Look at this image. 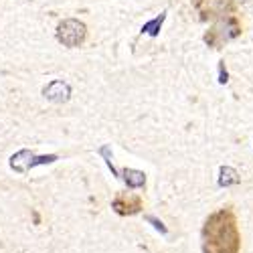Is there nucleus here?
Instances as JSON below:
<instances>
[{
  "mask_svg": "<svg viewBox=\"0 0 253 253\" xmlns=\"http://www.w3.org/2000/svg\"><path fill=\"white\" fill-rule=\"evenodd\" d=\"M205 253H239V233L235 221L229 213L213 215L203 229Z\"/></svg>",
  "mask_w": 253,
  "mask_h": 253,
  "instance_id": "nucleus-1",
  "label": "nucleus"
},
{
  "mask_svg": "<svg viewBox=\"0 0 253 253\" xmlns=\"http://www.w3.org/2000/svg\"><path fill=\"white\" fill-rule=\"evenodd\" d=\"M87 29L81 20L75 18H67L57 27V39L61 41L65 47H79L83 41H85Z\"/></svg>",
  "mask_w": 253,
  "mask_h": 253,
  "instance_id": "nucleus-2",
  "label": "nucleus"
},
{
  "mask_svg": "<svg viewBox=\"0 0 253 253\" xmlns=\"http://www.w3.org/2000/svg\"><path fill=\"white\" fill-rule=\"evenodd\" d=\"M43 95H45V99H49L53 103H65L71 97V87H69V83H65V81L53 79L51 83L45 85Z\"/></svg>",
  "mask_w": 253,
  "mask_h": 253,
  "instance_id": "nucleus-3",
  "label": "nucleus"
},
{
  "mask_svg": "<svg viewBox=\"0 0 253 253\" xmlns=\"http://www.w3.org/2000/svg\"><path fill=\"white\" fill-rule=\"evenodd\" d=\"M33 160H35L33 152L20 150V152H16V154L10 158V166L14 168V170H18V172H27L29 168H33Z\"/></svg>",
  "mask_w": 253,
  "mask_h": 253,
  "instance_id": "nucleus-4",
  "label": "nucleus"
},
{
  "mask_svg": "<svg viewBox=\"0 0 253 253\" xmlns=\"http://www.w3.org/2000/svg\"><path fill=\"white\" fill-rule=\"evenodd\" d=\"M219 174H221L219 176V184L221 186H231V184H237L239 182V174L231 166H223Z\"/></svg>",
  "mask_w": 253,
  "mask_h": 253,
  "instance_id": "nucleus-5",
  "label": "nucleus"
},
{
  "mask_svg": "<svg viewBox=\"0 0 253 253\" xmlns=\"http://www.w3.org/2000/svg\"><path fill=\"white\" fill-rule=\"evenodd\" d=\"M124 178H126V182H128V186H132V188H140V186H144V182H146L144 172L132 170V168H128V170L124 172Z\"/></svg>",
  "mask_w": 253,
  "mask_h": 253,
  "instance_id": "nucleus-6",
  "label": "nucleus"
},
{
  "mask_svg": "<svg viewBox=\"0 0 253 253\" xmlns=\"http://www.w3.org/2000/svg\"><path fill=\"white\" fill-rule=\"evenodd\" d=\"M160 23H162V16H160V18H156V20H152L150 25H146V27H144V31H148L150 35H156V31H154V29H156Z\"/></svg>",
  "mask_w": 253,
  "mask_h": 253,
  "instance_id": "nucleus-7",
  "label": "nucleus"
},
{
  "mask_svg": "<svg viewBox=\"0 0 253 253\" xmlns=\"http://www.w3.org/2000/svg\"><path fill=\"white\" fill-rule=\"evenodd\" d=\"M148 221H150V223H154V227L160 231V233H166V227H162V223H160V221H156L154 217H148Z\"/></svg>",
  "mask_w": 253,
  "mask_h": 253,
  "instance_id": "nucleus-8",
  "label": "nucleus"
}]
</instances>
